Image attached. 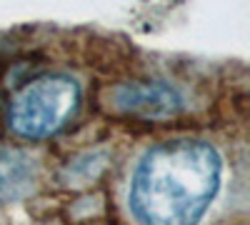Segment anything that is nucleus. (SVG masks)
Returning a JSON list of instances; mask_svg holds the SVG:
<instances>
[{
	"label": "nucleus",
	"mask_w": 250,
	"mask_h": 225,
	"mask_svg": "<svg viewBox=\"0 0 250 225\" xmlns=\"http://www.w3.org/2000/svg\"><path fill=\"white\" fill-rule=\"evenodd\" d=\"M220 188V155L205 140H165L138 163L130 210L143 225H198Z\"/></svg>",
	"instance_id": "nucleus-1"
},
{
	"label": "nucleus",
	"mask_w": 250,
	"mask_h": 225,
	"mask_svg": "<svg viewBox=\"0 0 250 225\" xmlns=\"http://www.w3.org/2000/svg\"><path fill=\"white\" fill-rule=\"evenodd\" d=\"M80 103V85L68 75H45L25 85L8 110L15 135L38 140L60 130Z\"/></svg>",
	"instance_id": "nucleus-2"
},
{
	"label": "nucleus",
	"mask_w": 250,
	"mask_h": 225,
	"mask_svg": "<svg viewBox=\"0 0 250 225\" xmlns=\"http://www.w3.org/2000/svg\"><path fill=\"white\" fill-rule=\"evenodd\" d=\"M115 105L143 115V118H165L180 110V95L165 83H125L113 93Z\"/></svg>",
	"instance_id": "nucleus-3"
},
{
	"label": "nucleus",
	"mask_w": 250,
	"mask_h": 225,
	"mask_svg": "<svg viewBox=\"0 0 250 225\" xmlns=\"http://www.w3.org/2000/svg\"><path fill=\"white\" fill-rule=\"evenodd\" d=\"M33 165L23 153H0V200H15L33 188Z\"/></svg>",
	"instance_id": "nucleus-4"
}]
</instances>
